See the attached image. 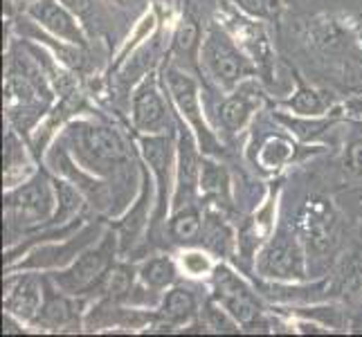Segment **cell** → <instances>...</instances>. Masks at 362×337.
Returning <instances> with one entry per match:
<instances>
[{"label":"cell","mask_w":362,"mask_h":337,"mask_svg":"<svg viewBox=\"0 0 362 337\" xmlns=\"http://www.w3.org/2000/svg\"><path fill=\"white\" fill-rule=\"evenodd\" d=\"M28 16L47 34L88 49V39L81 30L79 18L61 0H32L28 5Z\"/></svg>","instance_id":"7c38bea8"},{"label":"cell","mask_w":362,"mask_h":337,"mask_svg":"<svg viewBox=\"0 0 362 337\" xmlns=\"http://www.w3.org/2000/svg\"><path fill=\"white\" fill-rule=\"evenodd\" d=\"M182 268L187 274H192V277H211V272H214V264L209 261V256L205 252H201V249H189V252L182 254Z\"/></svg>","instance_id":"d6a6232c"},{"label":"cell","mask_w":362,"mask_h":337,"mask_svg":"<svg viewBox=\"0 0 362 337\" xmlns=\"http://www.w3.org/2000/svg\"><path fill=\"white\" fill-rule=\"evenodd\" d=\"M131 117H133V129L142 135L169 133L171 117L153 74H146L140 81V85L133 90Z\"/></svg>","instance_id":"8fae6325"},{"label":"cell","mask_w":362,"mask_h":337,"mask_svg":"<svg viewBox=\"0 0 362 337\" xmlns=\"http://www.w3.org/2000/svg\"><path fill=\"white\" fill-rule=\"evenodd\" d=\"M257 270L261 277L274 281H304L306 279V256L297 234L279 230L264 245L257 256Z\"/></svg>","instance_id":"52a82bcc"},{"label":"cell","mask_w":362,"mask_h":337,"mask_svg":"<svg viewBox=\"0 0 362 337\" xmlns=\"http://www.w3.org/2000/svg\"><path fill=\"white\" fill-rule=\"evenodd\" d=\"M284 108L293 110L299 117H324L329 115V110L335 106V97L329 90H317V88H308V85L297 79V90L291 99L281 102Z\"/></svg>","instance_id":"7402d4cb"},{"label":"cell","mask_w":362,"mask_h":337,"mask_svg":"<svg viewBox=\"0 0 362 337\" xmlns=\"http://www.w3.org/2000/svg\"><path fill=\"white\" fill-rule=\"evenodd\" d=\"M261 99L264 95L255 90V85H239L218 104V124L228 133H239L245 126V122L252 117V112L261 106Z\"/></svg>","instance_id":"e0dca14e"},{"label":"cell","mask_w":362,"mask_h":337,"mask_svg":"<svg viewBox=\"0 0 362 337\" xmlns=\"http://www.w3.org/2000/svg\"><path fill=\"white\" fill-rule=\"evenodd\" d=\"M162 79H165V88L171 97V102L176 104L180 117L189 124V129L194 131L198 146L205 155H218L221 144L216 140V135L209 131L203 117L201 108V95H198V83L187 70L178 68L176 64H167L162 70Z\"/></svg>","instance_id":"5b68a950"},{"label":"cell","mask_w":362,"mask_h":337,"mask_svg":"<svg viewBox=\"0 0 362 337\" xmlns=\"http://www.w3.org/2000/svg\"><path fill=\"white\" fill-rule=\"evenodd\" d=\"M23 333H25V321L5 310L3 313V335H23Z\"/></svg>","instance_id":"d590c367"},{"label":"cell","mask_w":362,"mask_h":337,"mask_svg":"<svg viewBox=\"0 0 362 337\" xmlns=\"http://www.w3.org/2000/svg\"><path fill=\"white\" fill-rule=\"evenodd\" d=\"M344 167L349 173L362 178V140H356L351 146L346 148V155H344Z\"/></svg>","instance_id":"836d02e7"},{"label":"cell","mask_w":362,"mask_h":337,"mask_svg":"<svg viewBox=\"0 0 362 337\" xmlns=\"http://www.w3.org/2000/svg\"><path fill=\"white\" fill-rule=\"evenodd\" d=\"M201 66L226 90H236L245 79L259 74L255 61L236 43L230 30L218 23H209L205 30L201 45Z\"/></svg>","instance_id":"3957f363"},{"label":"cell","mask_w":362,"mask_h":337,"mask_svg":"<svg viewBox=\"0 0 362 337\" xmlns=\"http://www.w3.org/2000/svg\"><path fill=\"white\" fill-rule=\"evenodd\" d=\"M11 3H32V0H11Z\"/></svg>","instance_id":"f35d334b"},{"label":"cell","mask_w":362,"mask_h":337,"mask_svg":"<svg viewBox=\"0 0 362 337\" xmlns=\"http://www.w3.org/2000/svg\"><path fill=\"white\" fill-rule=\"evenodd\" d=\"M119 249V236L115 230H110L102 234L99 243L86 247L83 252L72 261V264L64 270H54L49 274V281H52L61 292L66 295H86V292H95L99 281L104 279V274L108 268L115 264V254Z\"/></svg>","instance_id":"277c9868"},{"label":"cell","mask_w":362,"mask_h":337,"mask_svg":"<svg viewBox=\"0 0 362 337\" xmlns=\"http://www.w3.org/2000/svg\"><path fill=\"white\" fill-rule=\"evenodd\" d=\"M230 173L211 160V155H205L201 169V194L211 198L216 205H230Z\"/></svg>","instance_id":"484cf974"},{"label":"cell","mask_w":362,"mask_h":337,"mask_svg":"<svg viewBox=\"0 0 362 337\" xmlns=\"http://www.w3.org/2000/svg\"><path fill=\"white\" fill-rule=\"evenodd\" d=\"M211 288H214L211 299L226 308L243 329L247 331H252L255 326L268 329V324L261 319L264 310L259 306L257 295L230 266L216 264L214 272H211Z\"/></svg>","instance_id":"8992f818"},{"label":"cell","mask_w":362,"mask_h":337,"mask_svg":"<svg viewBox=\"0 0 362 337\" xmlns=\"http://www.w3.org/2000/svg\"><path fill=\"white\" fill-rule=\"evenodd\" d=\"M113 3H117V5H122V7H131V5L137 3V0H113Z\"/></svg>","instance_id":"74e56055"},{"label":"cell","mask_w":362,"mask_h":337,"mask_svg":"<svg viewBox=\"0 0 362 337\" xmlns=\"http://www.w3.org/2000/svg\"><path fill=\"white\" fill-rule=\"evenodd\" d=\"M137 277H140V283H144L146 288L160 292V290L171 288V285L176 283L178 266L171 256H153L137 268Z\"/></svg>","instance_id":"4316f807"},{"label":"cell","mask_w":362,"mask_h":337,"mask_svg":"<svg viewBox=\"0 0 362 337\" xmlns=\"http://www.w3.org/2000/svg\"><path fill=\"white\" fill-rule=\"evenodd\" d=\"M137 281H140V277H137V270L133 266L113 264L95 290L106 299H113V302L129 304L137 288Z\"/></svg>","instance_id":"cb8c5ba5"},{"label":"cell","mask_w":362,"mask_h":337,"mask_svg":"<svg viewBox=\"0 0 362 337\" xmlns=\"http://www.w3.org/2000/svg\"><path fill=\"white\" fill-rule=\"evenodd\" d=\"M201 326L207 333H239L241 324L236 321L221 304H216L214 299H209L201 310Z\"/></svg>","instance_id":"f1b7e54d"},{"label":"cell","mask_w":362,"mask_h":337,"mask_svg":"<svg viewBox=\"0 0 362 337\" xmlns=\"http://www.w3.org/2000/svg\"><path fill=\"white\" fill-rule=\"evenodd\" d=\"M140 153L146 162L148 171L156 178V211L153 225L165 220L167 211L171 209V176H173V133H158V135H140Z\"/></svg>","instance_id":"ba28073f"},{"label":"cell","mask_w":362,"mask_h":337,"mask_svg":"<svg viewBox=\"0 0 362 337\" xmlns=\"http://www.w3.org/2000/svg\"><path fill=\"white\" fill-rule=\"evenodd\" d=\"M182 16L176 28L171 41V52L176 54L180 61L189 64L192 68L198 70V59H201V45H203V30L198 23L196 9L192 7V0H182Z\"/></svg>","instance_id":"ac0fdd59"},{"label":"cell","mask_w":362,"mask_h":337,"mask_svg":"<svg viewBox=\"0 0 362 337\" xmlns=\"http://www.w3.org/2000/svg\"><path fill=\"white\" fill-rule=\"evenodd\" d=\"M201 245L209 254L218 259H228L234 252V232L228 220L221 216V211L207 209L203 214V227H201Z\"/></svg>","instance_id":"44dd1931"},{"label":"cell","mask_w":362,"mask_h":337,"mask_svg":"<svg viewBox=\"0 0 362 337\" xmlns=\"http://www.w3.org/2000/svg\"><path fill=\"white\" fill-rule=\"evenodd\" d=\"M81 23H88L95 11V0H61Z\"/></svg>","instance_id":"e575fe53"},{"label":"cell","mask_w":362,"mask_h":337,"mask_svg":"<svg viewBox=\"0 0 362 337\" xmlns=\"http://www.w3.org/2000/svg\"><path fill=\"white\" fill-rule=\"evenodd\" d=\"M234 3L252 18H277L281 11V0H234Z\"/></svg>","instance_id":"1f68e13d"},{"label":"cell","mask_w":362,"mask_h":337,"mask_svg":"<svg viewBox=\"0 0 362 337\" xmlns=\"http://www.w3.org/2000/svg\"><path fill=\"white\" fill-rule=\"evenodd\" d=\"M72 295L66 292H54L49 288V281L45 279V299H43V306L39 310L30 326L32 329H39V331H74L72 326L77 324V315H79V304L70 299Z\"/></svg>","instance_id":"2e32d148"},{"label":"cell","mask_w":362,"mask_h":337,"mask_svg":"<svg viewBox=\"0 0 362 337\" xmlns=\"http://www.w3.org/2000/svg\"><path fill=\"white\" fill-rule=\"evenodd\" d=\"M176 3H178V5H182V0H176Z\"/></svg>","instance_id":"60d3db41"},{"label":"cell","mask_w":362,"mask_h":337,"mask_svg":"<svg viewBox=\"0 0 362 337\" xmlns=\"http://www.w3.org/2000/svg\"><path fill=\"white\" fill-rule=\"evenodd\" d=\"M97 236H102V225H88V227H81L77 234H72V236H68V239H64V243H61V245H57L52 241V243H45L41 247H34L32 254L25 261H18V264L7 266V272L68 268L86 247H90L97 241Z\"/></svg>","instance_id":"9c48e42d"},{"label":"cell","mask_w":362,"mask_h":337,"mask_svg":"<svg viewBox=\"0 0 362 337\" xmlns=\"http://www.w3.org/2000/svg\"><path fill=\"white\" fill-rule=\"evenodd\" d=\"M274 117H277L293 135H297L302 142L315 140L317 135H322L335 122V117H310V122H308V119H299V115L291 117V115H281V112H277Z\"/></svg>","instance_id":"f546056e"},{"label":"cell","mask_w":362,"mask_h":337,"mask_svg":"<svg viewBox=\"0 0 362 337\" xmlns=\"http://www.w3.org/2000/svg\"><path fill=\"white\" fill-rule=\"evenodd\" d=\"M54 182V189H57V211H54V216L52 220H49L47 227L52 230V227H64V225L74 218L81 211L83 207V191L79 189L77 184L70 182L68 178H52Z\"/></svg>","instance_id":"d4e9b609"},{"label":"cell","mask_w":362,"mask_h":337,"mask_svg":"<svg viewBox=\"0 0 362 337\" xmlns=\"http://www.w3.org/2000/svg\"><path fill=\"white\" fill-rule=\"evenodd\" d=\"M299 232L308 236L310 245L317 252H324L335 243V214L333 207L324 201V198H313L304 205L297 218Z\"/></svg>","instance_id":"9a60e30c"},{"label":"cell","mask_w":362,"mask_h":337,"mask_svg":"<svg viewBox=\"0 0 362 337\" xmlns=\"http://www.w3.org/2000/svg\"><path fill=\"white\" fill-rule=\"evenodd\" d=\"M198 140L192 129L178 124V144H176V187H173L171 211L182 209L196 201L201 191V169L203 158L198 153Z\"/></svg>","instance_id":"30bf717a"},{"label":"cell","mask_w":362,"mask_h":337,"mask_svg":"<svg viewBox=\"0 0 362 337\" xmlns=\"http://www.w3.org/2000/svg\"><path fill=\"white\" fill-rule=\"evenodd\" d=\"M5 189H14V187L23 184L34 176V165L25 151V144L18 137V131L9 129L5 135Z\"/></svg>","instance_id":"ffe728a7"},{"label":"cell","mask_w":362,"mask_h":337,"mask_svg":"<svg viewBox=\"0 0 362 337\" xmlns=\"http://www.w3.org/2000/svg\"><path fill=\"white\" fill-rule=\"evenodd\" d=\"M293 155V146L281 140V137H270V140L261 146V153H259V162L261 167L266 169H279L284 162H288Z\"/></svg>","instance_id":"4dcf8cb0"},{"label":"cell","mask_w":362,"mask_h":337,"mask_svg":"<svg viewBox=\"0 0 362 337\" xmlns=\"http://www.w3.org/2000/svg\"><path fill=\"white\" fill-rule=\"evenodd\" d=\"M228 30L236 39V43L247 52V57L255 61L259 74H264V79H270L274 59H272V49H270V41L266 36L264 25L257 20H247L239 14H230Z\"/></svg>","instance_id":"5bb4252c"},{"label":"cell","mask_w":362,"mask_h":337,"mask_svg":"<svg viewBox=\"0 0 362 337\" xmlns=\"http://www.w3.org/2000/svg\"><path fill=\"white\" fill-rule=\"evenodd\" d=\"M57 211V189L47 173L36 171L30 180L7 189L5 194V223L7 239L18 241V234L45 230Z\"/></svg>","instance_id":"7a4b0ae2"},{"label":"cell","mask_w":362,"mask_h":337,"mask_svg":"<svg viewBox=\"0 0 362 337\" xmlns=\"http://www.w3.org/2000/svg\"><path fill=\"white\" fill-rule=\"evenodd\" d=\"M148 196H151V180H148L146 171L142 173V191H140V198H137V203L131 207V211L127 216H124L119 223H115V232L119 236V252L124 249H129V245L137 239V234L144 230V225L148 220Z\"/></svg>","instance_id":"603a6c76"},{"label":"cell","mask_w":362,"mask_h":337,"mask_svg":"<svg viewBox=\"0 0 362 337\" xmlns=\"http://www.w3.org/2000/svg\"><path fill=\"white\" fill-rule=\"evenodd\" d=\"M45 299V279L39 274L25 272L16 274V277H7L5 281V297H3V308L7 313L16 315L25 324H30L43 306Z\"/></svg>","instance_id":"4fadbf2b"},{"label":"cell","mask_w":362,"mask_h":337,"mask_svg":"<svg viewBox=\"0 0 362 337\" xmlns=\"http://www.w3.org/2000/svg\"><path fill=\"white\" fill-rule=\"evenodd\" d=\"M64 140L70 146V153L81 169L93 176H113V171L129 162L131 153L122 135L106 124L79 119L66 126Z\"/></svg>","instance_id":"6da1fadb"},{"label":"cell","mask_w":362,"mask_h":337,"mask_svg":"<svg viewBox=\"0 0 362 337\" xmlns=\"http://www.w3.org/2000/svg\"><path fill=\"white\" fill-rule=\"evenodd\" d=\"M201 227H203L201 207L192 203V205L173 211V216L169 220V236L176 243L189 245L196 239H201Z\"/></svg>","instance_id":"83f0119b"},{"label":"cell","mask_w":362,"mask_h":337,"mask_svg":"<svg viewBox=\"0 0 362 337\" xmlns=\"http://www.w3.org/2000/svg\"><path fill=\"white\" fill-rule=\"evenodd\" d=\"M346 115H362V97H354L344 104Z\"/></svg>","instance_id":"8d00e7d4"},{"label":"cell","mask_w":362,"mask_h":337,"mask_svg":"<svg viewBox=\"0 0 362 337\" xmlns=\"http://www.w3.org/2000/svg\"><path fill=\"white\" fill-rule=\"evenodd\" d=\"M156 313L158 319L167 321L173 329L187 326L201 313L198 310V297L194 295V290L185 288V285H171L167 295L160 299V308Z\"/></svg>","instance_id":"d6986e66"},{"label":"cell","mask_w":362,"mask_h":337,"mask_svg":"<svg viewBox=\"0 0 362 337\" xmlns=\"http://www.w3.org/2000/svg\"><path fill=\"white\" fill-rule=\"evenodd\" d=\"M358 201H360V209H362V194L358 196Z\"/></svg>","instance_id":"ab89813d"}]
</instances>
